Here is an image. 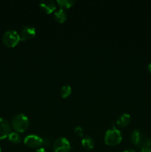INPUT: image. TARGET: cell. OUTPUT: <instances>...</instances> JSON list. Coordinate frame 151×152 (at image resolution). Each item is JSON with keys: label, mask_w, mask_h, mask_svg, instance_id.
Wrapping results in <instances>:
<instances>
[{"label": "cell", "mask_w": 151, "mask_h": 152, "mask_svg": "<svg viewBox=\"0 0 151 152\" xmlns=\"http://www.w3.org/2000/svg\"><path fill=\"white\" fill-rule=\"evenodd\" d=\"M36 152H47V151H46V150L44 149V148H41H41H38V149L36 151Z\"/></svg>", "instance_id": "18"}, {"label": "cell", "mask_w": 151, "mask_h": 152, "mask_svg": "<svg viewBox=\"0 0 151 152\" xmlns=\"http://www.w3.org/2000/svg\"><path fill=\"white\" fill-rule=\"evenodd\" d=\"M8 140L13 143H19L21 141V137L17 132H10L8 135Z\"/></svg>", "instance_id": "14"}, {"label": "cell", "mask_w": 151, "mask_h": 152, "mask_svg": "<svg viewBox=\"0 0 151 152\" xmlns=\"http://www.w3.org/2000/svg\"><path fill=\"white\" fill-rule=\"evenodd\" d=\"M20 41V36L17 31L14 30H8L3 34L2 42L8 48H13Z\"/></svg>", "instance_id": "3"}, {"label": "cell", "mask_w": 151, "mask_h": 152, "mask_svg": "<svg viewBox=\"0 0 151 152\" xmlns=\"http://www.w3.org/2000/svg\"><path fill=\"white\" fill-rule=\"evenodd\" d=\"M24 143L29 148H41L43 145V139L35 134L28 135L24 139Z\"/></svg>", "instance_id": "5"}, {"label": "cell", "mask_w": 151, "mask_h": 152, "mask_svg": "<svg viewBox=\"0 0 151 152\" xmlns=\"http://www.w3.org/2000/svg\"><path fill=\"white\" fill-rule=\"evenodd\" d=\"M76 3L73 0H57V4L60 7L61 9L65 10V9H68L72 7Z\"/></svg>", "instance_id": "13"}, {"label": "cell", "mask_w": 151, "mask_h": 152, "mask_svg": "<svg viewBox=\"0 0 151 152\" xmlns=\"http://www.w3.org/2000/svg\"><path fill=\"white\" fill-rule=\"evenodd\" d=\"M122 140V135L121 132L116 129L115 126H113L112 129H108L105 133V142L107 145L114 146L118 145Z\"/></svg>", "instance_id": "2"}, {"label": "cell", "mask_w": 151, "mask_h": 152, "mask_svg": "<svg viewBox=\"0 0 151 152\" xmlns=\"http://www.w3.org/2000/svg\"><path fill=\"white\" fill-rule=\"evenodd\" d=\"M54 18L56 21L59 23H63L67 20V13L65 10L59 9L56 10L54 13Z\"/></svg>", "instance_id": "12"}, {"label": "cell", "mask_w": 151, "mask_h": 152, "mask_svg": "<svg viewBox=\"0 0 151 152\" xmlns=\"http://www.w3.org/2000/svg\"><path fill=\"white\" fill-rule=\"evenodd\" d=\"M36 35V28L33 26H25L21 31L19 36H20V40L22 41H26L35 37Z\"/></svg>", "instance_id": "6"}, {"label": "cell", "mask_w": 151, "mask_h": 152, "mask_svg": "<svg viewBox=\"0 0 151 152\" xmlns=\"http://www.w3.org/2000/svg\"><path fill=\"white\" fill-rule=\"evenodd\" d=\"M10 133V125L5 119L0 117V140L8 137Z\"/></svg>", "instance_id": "7"}, {"label": "cell", "mask_w": 151, "mask_h": 152, "mask_svg": "<svg viewBox=\"0 0 151 152\" xmlns=\"http://www.w3.org/2000/svg\"><path fill=\"white\" fill-rule=\"evenodd\" d=\"M123 152H136L135 151L134 149H131V148H130V149H127L125 150V151H124Z\"/></svg>", "instance_id": "19"}, {"label": "cell", "mask_w": 151, "mask_h": 152, "mask_svg": "<svg viewBox=\"0 0 151 152\" xmlns=\"http://www.w3.org/2000/svg\"><path fill=\"white\" fill-rule=\"evenodd\" d=\"M130 141L133 145H139L142 141V133L139 130H133L130 134Z\"/></svg>", "instance_id": "10"}, {"label": "cell", "mask_w": 151, "mask_h": 152, "mask_svg": "<svg viewBox=\"0 0 151 152\" xmlns=\"http://www.w3.org/2000/svg\"><path fill=\"white\" fill-rule=\"evenodd\" d=\"M12 127L17 132H24L29 126V119L24 114H17L13 117Z\"/></svg>", "instance_id": "1"}, {"label": "cell", "mask_w": 151, "mask_h": 152, "mask_svg": "<svg viewBox=\"0 0 151 152\" xmlns=\"http://www.w3.org/2000/svg\"><path fill=\"white\" fill-rule=\"evenodd\" d=\"M130 123V115L128 114H123L117 119L116 124L120 127H126Z\"/></svg>", "instance_id": "9"}, {"label": "cell", "mask_w": 151, "mask_h": 152, "mask_svg": "<svg viewBox=\"0 0 151 152\" xmlns=\"http://www.w3.org/2000/svg\"><path fill=\"white\" fill-rule=\"evenodd\" d=\"M39 7L41 9V11L44 13H47V14H50V13H53L56 8V4L54 1H42L39 4Z\"/></svg>", "instance_id": "8"}, {"label": "cell", "mask_w": 151, "mask_h": 152, "mask_svg": "<svg viewBox=\"0 0 151 152\" xmlns=\"http://www.w3.org/2000/svg\"><path fill=\"white\" fill-rule=\"evenodd\" d=\"M70 143L65 137H59L53 142V150L55 152H69Z\"/></svg>", "instance_id": "4"}, {"label": "cell", "mask_w": 151, "mask_h": 152, "mask_svg": "<svg viewBox=\"0 0 151 152\" xmlns=\"http://www.w3.org/2000/svg\"><path fill=\"white\" fill-rule=\"evenodd\" d=\"M147 69H148V71H149V72L151 73V62H150L149 65H148Z\"/></svg>", "instance_id": "20"}, {"label": "cell", "mask_w": 151, "mask_h": 152, "mask_svg": "<svg viewBox=\"0 0 151 152\" xmlns=\"http://www.w3.org/2000/svg\"><path fill=\"white\" fill-rule=\"evenodd\" d=\"M75 133L78 135V137H83L84 135V131H83V129L80 126H78L75 129Z\"/></svg>", "instance_id": "16"}, {"label": "cell", "mask_w": 151, "mask_h": 152, "mask_svg": "<svg viewBox=\"0 0 151 152\" xmlns=\"http://www.w3.org/2000/svg\"><path fill=\"white\" fill-rule=\"evenodd\" d=\"M72 88L70 86H64L61 88V96L62 98H67L71 94Z\"/></svg>", "instance_id": "15"}, {"label": "cell", "mask_w": 151, "mask_h": 152, "mask_svg": "<svg viewBox=\"0 0 151 152\" xmlns=\"http://www.w3.org/2000/svg\"><path fill=\"white\" fill-rule=\"evenodd\" d=\"M1 151V147H0V152Z\"/></svg>", "instance_id": "21"}, {"label": "cell", "mask_w": 151, "mask_h": 152, "mask_svg": "<svg viewBox=\"0 0 151 152\" xmlns=\"http://www.w3.org/2000/svg\"><path fill=\"white\" fill-rule=\"evenodd\" d=\"M141 152H151V148H142Z\"/></svg>", "instance_id": "17"}, {"label": "cell", "mask_w": 151, "mask_h": 152, "mask_svg": "<svg viewBox=\"0 0 151 152\" xmlns=\"http://www.w3.org/2000/svg\"><path fill=\"white\" fill-rule=\"evenodd\" d=\"M81 145L86 150H91L94 147V140L91 137H84L81 140Z\"/></svg>", "instance_id": "11"}]
</instances>
